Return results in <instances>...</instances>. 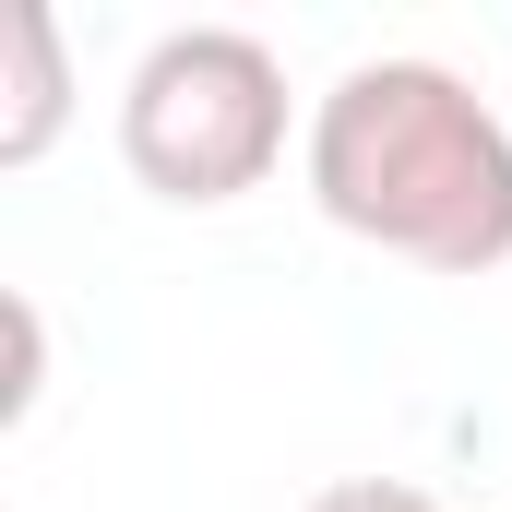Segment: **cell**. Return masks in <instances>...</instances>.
Segmentation results:
<instances>
[{
  "mask_svg": "<svg viewBox=\"0 0 512 512\" xmlns=\"http://www.w3.org/2000/svg\"><path fill=\"white\" fill-rule=\"evenodd\" d=\"M298 512H441V501L405 489V477H334V489H310Z\"/></svg>",
  "mask_w": 512,
  "mask_h": 512,
  "instance_id": "277c9868",
  "label": "cell"
},
{
  "mask_svg": "<svg viewBox=\"0 0 512 512\" xmlns=\"http://www.w3.org/2000/svg\"><path fill=\"white\" fill-rule=\"evenodd\" d=\"M310 203L417 262V274H501L512 262V120L441 60H358L310 108Z\"/></svg>",
  "mask_w": 512,
  "mask_h": 512,
  "instance_id": "6da1fadb",
  "label": "cell"
},
{
  "mask_svg": "<svg viewBox=\"0 0 512 512\" xmlns=\"http://www.w3.org/2000/svg\"><path fill=\"white\" fill-rule=\"evenodd\" d=\"M72 131V48L48 0H0V167H36Z\"/></svg>",
  "mask_w": 512,
  "mask_h": 512,
  "instance_id": "3957f363",
  "label": "cell"
},
{
  "mask_svg": "<svg viewBox=\"0 0 512 512\" xmlns=\"http://www.w3.org/2000/svg\"><path fill=\"white\" fill-rule=\"evenodd\" d=\"M120 155L155 203H239L286 167V60L251 24H179L120 84Z\"/></svg>",
  "mask_w": 512,
  "mask_h": 512,
  "instance_id": "7a4b0ae2",
  "label": "cell"
}]
</instances>
